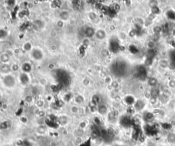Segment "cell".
<instances>
[{
    "mask_svg": "<svg viewBox=\"0 0 175 146\" xmlns=\"http://www.w3.org/2000/svg\"><path fill=\"white\" fill-rule=\"evenodd\" d=\"M3 83H4V86L7 87H13L16 85L15 78L11 75H6L3 79Z\"/></svg>",
    "mask_w": 175,
    "mask_h": 146,
    "instance_id": "cell-1",
    "label": "cell"
},
{
    "mask_svg": "<svg viewBox=\"0 0 175 146\" xmlns=\"http://www.w3.org/2000/svg\"><path fill=\"white\" fill-rule=\"evenodd\" d=\"M31 55H32V57H33V59L36 60H42L43 57V55L42 51L38 49H33L32 53H31Z\"/></svg>",
    "mask_w": 175,
    "mask_h": 146,
    "instance_id": "cell-2",
    "label": "cell"
},
{
    "mask_svg": "<svg viewBox=\"0 0 175 146\" xmlns=\"http://www.w3.org/2000/svg\"><path fill=\"white\" fill-rule=\"evenodd\" d=\"M19 79L21 81V84H23V85H27L30 83V77H29L28 74L26 73H22L20 77H19Z\"/></svg>",
    "mask_w": 175,
    "mask_h": 146,
    "instance_id": "cell-3",
    "label": "cell"
},
{
    "mask_svg": "<svg viewBox=\"0 0 175 146\" xmlns=\"http://www.w3.org/2000/svg\"><path fill=\"white\" fill-rule=\"evenodd\" d=\"M107 107L106 105L104 104H101V105H99V107H97V112L101 115H105L107 114Z\"/></svg>",
    "mask_w": 175,
    "mask_h": 146,
    "instance_id": "cell-4",
    "label": "cell"
},
{
    "mask_svg": "<svg viewBox=\"0 0 175 146\" xmlns=\"http://www.w3.org/2000/svg\"><path fill=\"white\" fill-rule=\"evenodd\" d=\"M95 33H96V31L92 27H89L85 30V34L88 38H92L94 36H95Z\"/></svg>",
    "mask_w": 175,
    "mask_h": 146,
    "instance_id": "cell-5",
    "label": "cell"
},
{
    "mask_svg": "<svg viewBox=\"0 0 175 146\" xmlns=\"http://www.w3.org/2000/svg\"><path fill=\"white\" fill-rule=\"evenodd\" d=\"M95 36L99 40H103L106 37V33L103 30H98L96 31Z\"/></svg>",
    "mask_w": 175,
    "mask_h": 146,
    "instance_id": "cell-6",
    "label": "cell"
},
{
    "mask_svg": "<svg viewBox=\"0 0 175 146\" xmlns=\"http://www.w3.org/2000/svg\"><path fill=\"white\" fill-rule=\"evenodd\" d=\"M155 115L153 113L151 112H146L144 115V120L146 122H152L154 120Z\"/></svg>",
    "mask_w": 175,
    "mask_h": 146,
    "instance_id": "cell-7",
    "label": "cell"
},
{
    "mask_svg": "<svg viewBox=\"0 0 175 146\" xmlns=\"http://www.w3.org/2000/svg\"><path fill=\"white\" fill-rule=\"evenodd\" d=\"M22 70L23 71L24 73H26V74H28L29 72H30L32 71V66L30 63H24V64L22 65Z\"/></svg>",
    "mask_w": 175,
    "mask_h": 146,
    "instance_id": "cell-8",
    "label": "cell"
},
{
    "mask_svg": "<svg viewBox=\"0 0 175 146\" xmlns=\"http://www.w3.org/2000/svg\"><path fill=\"white\" fill-rule=\"evenodd\" d=\"M167 142L170 143H175V133H169L167 134L166 137Z\"/></svg>",
    "mask_w": 175,
    "mask_h": 146,
    "instance_id": "cell-9",
    "label": "cell"
},
{
    "mask_svg": "<svg viewBox=\"0 0 175 146\" xmlns=\"http://www.w3.org/2000/svg\"><path fill=\"white\" fill-rule=\"evenodd\" d=\"M144 103L142 100L137 101L135 105V109L136 111H142L144 109Z\"/></svg>",
    "mask_w": 175,
    "mask_h": 146,
    "instance_id": "cell-10",
    "label": "cell"
},
{
    "mask_svg": "<svg viewBox=\"0 0 175 146\" xmlns=\"http://www.w3.org/2000/svg\"><path fill=\"white\" fill-rule=\"evenodd\" d=\"M148 83H149L150 86L155 87L156 86L157 83H158V81H157V79L156 78H155V77H151L148 80Z\"/></svg>",
    "mask_w": 175,
    "mask_h": 146,
    "instance_id": "cell-11",
    "label": "cell"
},
{
    "mask_svg": "<svg viewBox=\"0 0 175 146\" xmlns=\"http://www.w3.org/2000/svg\"><path fill=\"white\" fill-rule=\"evenodd\" d=\"M60 18L63 21H66L69 18V13L67 11H63L60 13Z\"/></svg>",
    "mask_w": 175,
    "mask_h": 146,
    "instance_id": "cell-12",
    "label": "cell"
},
{
    "mask_svg": "<svg viewBox=\"0 0 175 146\" xmlns=\"http://www.w3.org/2000/svg\"><path fill=\"white\" fill-rule=\"evenodd\" d=\"M155 47V42H153L152 40L151 41L148 42V43H147V47L149 48V50H151V49H153Z\"/></svg>",
    "mask_w": 175,
    "mask_h": 146,
    "instance_id": "cell-13",
    "label": "cell"
},
{
    "mask_svg": "<svg viewBox=\"0 0 175 146\" xmlns=\"http://www.w3.org/2000/svg\"><path fill=\"white\" fill-rule=\"evenodd\" d=\"M167 64H168V63L166 60H161L159 62V65L163 68H166L167 66Z\"/></svg>",
    "mask_w": 175,
    "mask_h": 146,
    "instance_id": "cell-14",
    "label": "cell"
},
{
    "mask_svg": "<svg viewBox=\"0 0 175 146\" xmlns=\"http://www.w3.org/2000/svg\"><path fill=\"white\" fill-rule=\"evenodd\" d=\"M159 34H155L153 36H152V41L155 42H157V41H159Z\"/></svg>",
    "mask_w": 175,
    "mask_h": 146,
    "instance_id": "cell-15",
    "label": "cell"
},
{
    "mask_svg": "<svg viewBox=\"0 0 175 146\" xmlns=\"http://www.w3.org/2000/svg\"><path fill=\"white\" fill-rule=\"evenodd\" d=\"M1 57H2V58L4 57V60H2V62H4V63H6V62H8V61H9V56L7 55H6V54L2 55Z\"/></svg>",
    "mask_w": 175,
    "mask_h": 146,
    "instance_id": "cell-16",
    "label": "cell"
},
{
    "mask_svg": "<svg viewBox=\"0 0 175 146\" xmlns=\"http://www.w3.org/2000/svg\"><path fill=\"white\" fill-rule=\"evenodd\" d=\"M24 49L26 51H30L32 49V45L30 42H27V43H25L24 45Z\"/></svg>",
    "mask_w": 175,
    "mask_h": 146,
    "instance_id": "cell-17",
    "label": "cell"
},
{
    "mask_svg": "<svg viewBox=\"0 0 175 146\" xmlns=\"http://www.w3.org/2000/svg\"><path fill=\"white\" fill-rule=\"evenodd\" d=\"M71 112L73 113H75V114L77 113L78 111H79V109H78V107H76V106H73V107H71Z\"/></svg>",
    "mask_w": 175,
    "mask_h": 146,
    "instance_id": "cell-18",
    "label": "cell"
},
{
    "mask_svg": "<svg viewBox=\"0 0 175 146\" xmlns=\"http://www.w3.org/2000/svg\"><path fill=\"white\" fill-rule=\"evenodd\" d=\"M153 30H154L155 34H159L160 32L162 31V28H161V27L155 26L154 27V29H153Z\"/></svg>",
    "mask_w": 175,
    "mask_h": 146,
    "instance_id": "cell-19",
    "label": "cell"
},
{
    "mask_svg": "<svg viewBox=\"0 0 175 146\" xmlns=\"http://www.w3.org/2000/svg\"><path fill=\"white\" fill-rule=\"evenodd\" d=\"M168 85H169L170 87L171 88H174L175 87V80L172 79V80H170L168 83Z\"/></svg>",
    "mask_w": 175,
    "mask_h": 146,
    "instance_id": "cell-20",
    "label": "cell"
},
{
    "mask_svg": "<svg viewBox=\"0 0 175 146\" xmlns=\"http://www.w3.org/2000/svg\"><path fill=\"white\" fill-rule=\"evenodd\" d=\"M152 59L148 58V57H147L146 61H145V64H146V66H151V64H152Z\"/></svg>",
    "mask_w": 175,
    "mask_h": 146,
    "instance_id": "cell-21",
    "label": "cell"
},
{
    "mask_svg": "<svg viewBox=\"0 0 175 146\" xmlns=\"http://www.w3.org/2000/svg\"><path fill=\"white\" fill-rule=\"evenodd\" d=\"M159 146H164V145H159Z\"/></svg>",
    "mask_w": 175,
    "mask_h": 146,
    "instance_id": "cell-22",
    "label": "cell"
}]
</instances>
